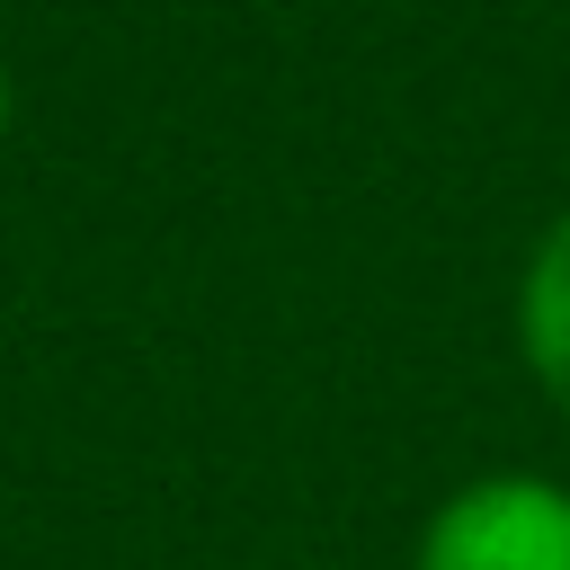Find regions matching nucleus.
<instances>
[{
  "label": "nucleus",
  "instance_id": "f257e3e1",
  "mask_svg": "<svg viewBox=\"0 0 570 570\" xmlns=\"http://www.w3.org/2000/svg\"><path fill=\"white\" fill-rule=\"evenodd\" d=\"M410 570H570V481L525 463L454 481L428 508Z\"/></svg>",
  "mask_w": 570,
  "mask_h": 570
},
{
  "label": "nucleus",
  "instance_id": "f03ea898",
  "mask_svg": "<svg viewBox=\"0 0 570 570\" xmlns=\"http://www.w3.org/2000/svg\"><path fill=\"white\" fill-rule=\"evenodd\" d=\"M508 330H517L525 383L570 428V205H552L543 232L525 240V267H517V294H508Z\"/></svg>",
  "mask_w": 570,
  "mask_h": 570
},
{
  "label": "nucleus",
  "instance_id": "7ed1b4c3",
  "mask_svg": "<svg viewBox=\"0 0 570 570\" xmlns=\"http://www.w3.org/2000/svg\"><path fill=\"white\" fill-rule=\"evenodd\" d=\"M9 107H18V98H9V62H0V142H9Z\"/></svg>",
  "mask_w": 570,
  "mask_h": 570
}]
</instances>
